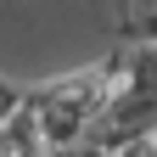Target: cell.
<instances>
[{"label": "cell", "mask_w": 157, "mask_h": 157, "mask_svg": "<svg viewBox=\"0 0 157 157\" xmlns=\"http://www.w3.org/2000/svg\"><path fill=\"white\" fill-rule=\"evenodd\" d=\"M118 84H124V45H118L112 56H101V62H90V67H73L62 78H51V84L28 90V107L39 118L45 146L51 151H67L78 140H90L95 118L107 112V101H112Z\"/></svg>", "instance_id": "1"}, {"label": "cell", "mask_w": 157, "mask_h": 157, "mask_svg": "<svg viewBox=\"0 0 157 157\" xmlns=\"http://www.w3.org/2000/svg\"><path fill=\"white\" fill-rule=\"evenodd\" d=\"M118 90H140V95H157V45L140 39V45H124V84Z\"/></svg>", "instance_id": "2"}, {"label": "cell", "mask_w": 157, "mask_h": 157, "mask_svg": "<svg viewBox=\"0 0 157 157\" xmlns=\"http://www.w3.org/2000/svg\"><path fill=\"white\" fill-rule=\"evenodd\" d=\"M118 39H124V45H140V39H151V45H157V6H146V11H124Z\"/></svg>", "instance_id": "3"}, {"label": "cell", "mask_w": 157, "mask_h": 157, "mask_svg": "<svg viewBox=\"0 0 157 157\" xmlns=\"http://www.w3.org/2000/svg\"><path fill=\"white\" fill-rule=\"evenodd\" d=\"M23 95H28V90H17V84H11V78H0V129H6V124H11V112H17V107H23Z\"/></svg>", "instance_id": "4"}]
</instances>
